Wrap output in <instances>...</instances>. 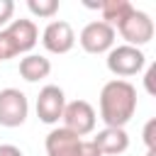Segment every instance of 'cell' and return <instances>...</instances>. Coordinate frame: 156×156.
<instances>
[{"label":"cell","mask_w":156,"mask_h":156,"mask_svg":"<svg viewBox=\"0 0 156 156\" xmlns=\"http://www.w3.org/2000/svg\"><path fill=\"white\" fill-rule=\"evenodd\" d=\"M80 156H102V154L98 151V146H95L90 139H88V141L83 139V144H80Z\"/></svg>","instance_id":"19"},{"label":"cell","mask_w":156,"mask_h":156,"mask_svg":"<svg viewBox=\"0 0 156 156\" xmlns=\"http://www.w3.org/2000/svg\"><path fill=\"white\" fill-rule=\"evenodd\" d=\"M102 156H119L129 149V134L119 127H105L90 139Z\"/></svg>","instance_id":"11"},{"label":"cell","mask_w":156,"mask_h":156,"mask_svg":"<svg viewBox=\"0 0 156 156\" xmlns=\"http://www.w3.org/2000/svg\"><path fill=\"white\" fill-rule=\"evenodd\" d=\"M105 63H107V71H110L112 76H117L119 80H127V78H132V76H136V73L144 71L146 56H144V51L136 49V46L117 44V46H112V49L107 51Z\"/></svg>","instance_id":"2"},{"label":"cell","mask_w":156,"mask_h":156,"mask_svg":"<svg viewBox=\"0 0 156 156\" xmlns=\"http://www.w3.org/2000/svg\"><path fill=\"white\" fill-rule=\"evenodd\" d=\"M115 32H119V37L124 39V44L141 49L144 44H149V41L154 39V20H151L144 10H136V7H134V10L117 24Z\"/></svg>","instance_id":"3"},{"label":"cell","mask_w":156,"mask_h":156,"mask_svg":"<svg viewBox=\"0 0 156 156\" xmlns=\"http://www.w3.org/2000/svg\"><path fill=\"white\" fill-rule=\"evenodd\" d=\"M51 73V61L41 54H24L20 58V76L27 80V83H37V80H44L49 78Z\"/></svg>","instance_id":"12"},{"label":"cell","mask_w":156,"mask_h":156,"mask_svg":"<svg viewBox=\"0 0 156 156\" xmlns=\"http://www.w3.org/2000/svg\"><path fill=\"white\" fill-rule=\"evenodd\" d=\"M17 51H15V44L12 39L7 37L5 29H0V61H7V58H15Z\"/></svg>","instance_id":"15"},{"label":"cell","mask_w":156,"mask_h":156,"mask_svg":"<svg viewBox=\"0 0 156 156\" xmlns=\"http://www.w3.org/2000/svg\"><path fill=\"white\" fill-rule=\"evenodd\" d=\"M134 10V5L129 0H102L100 2V12H102V22L110 24L112 29H117V24Z\"/></svg>","instance_id":"13"},{"label":"cell","mask_w":156,"mask_h":156,"mask_svg":"<svg viewBox=\"0 0 156 156\" xmlns=\"http://www.w3.org/2000/svg\"><path fill=\"white\" fill-rule=\"evenodd\" d=\"M134 112H136V88L129 80L119 78L107 80L100 90V119L105 122V127L124 129V124L134 117Z\"/></svg>","instance_id":"1"},{"label":"cell","mask_w":156,"mask_h":156,"mask_svg":"<svg viewBox=\"0 0 156 156\" xmlns=\"http://www.w3.org/2000/svg\"><path fill=\"white\" fill-rule=\"evenodd\" d=\"M29 115V100L20 88H2L0 90V124L2 127H20Z\"/></svg>","instance_id":"5"},{"label":"cell","mask_w":156,"mask_h":156,"mask_svg":"<svg viewBox=\"0 0 156 156\" xmlns=\"http://www.w3.org/2000/svg\"><path fill=\"white\" fill-rule=\"evenodd\" d=\"M154 78H156V66L151 63V66L146 68V73H144V88H146V93H149V95H156V88H154Z\"/></svg>","instance_id":"18"},{"label":"cell","mask_w":156,"mask_h":156,"mask_svg":"<svg viewBox=\"0 0 156 156\" xmlns=\"http://www.w3.org/2000/svg\"><path fill=\"white\" fill-rule=\"evenodd\" d=\"M41 44L49 54H68L76 46V32L66 20H51L41 32Z\"/></svg>","instance_id":"7"},{"label":"cell","mask_w":156,"mask_h":156,"mask_svg":"<svg viewBox=\"0 0 156 156\" xmlns=\"http://www.w3.org/2000/svg\"><path fill=\"white\" fill-rule=\"evenodd\" d=\"M80 144H83V139L63 127L51 129L44 141L46 156H80Z\"/></svg>","instance_id":"10"},{"label":"cell","mask_w":156,"mask_h":156,"mask_svg":"<svg viewBox=\"0 0 156 156\" xmlns=\"http://www.w3.org/2000/svg\"><path fill=\"white\" fill-rule=\"evenodd\" d=\"M61 127L73 132L76 136H88L95 132V124H98V115L93 110V105L88 100H73V102H66L63 107V115H61Z\"/></svg>","instance_id":"4"},{"label":"cell","mask_w":156,"mask_h":156,"mask_svg":"<svg viewBox=\"0 0 156 156\" xmlns=\"http://www.w3.org/2000/svg\"><path fill=\"white\" fill-rule=\"evenodd\" d=\"M27 7L34 17H41V20H51L56 12H58V0H27Z\"/></svg>","instance_id":"14"},{"label":"cell","mask_w":156,"mask_h":156,"mask_svg":"<svg viewBox=\"0 0 156 156\" xmlns=\"http://www.w3.org/2000/svg\"><path fill=\"white\" fill-rule=\"evenodd\" d=\"M141 136H144L146 151H156V119H149V122L144 124V132H141Z\"/></svg>","instance_id":"16"},{"label":"cell","mask_w":156,"mask_h":156,"mask_svg":"<svg viewBox=\"0 0 156 156\" xmlns=\"http://www.w3.org/2000/svg\"><path fill=\"white\" fill-rule=\"evenodd\" d=\"M0 156H24V154L15 144H0Z\"/></svg>","instance_id":"20"},{"label":"cell","mask_w":156,"mask_h":156,"mask_svg":"<svg viewBox=\"0 0 156 156\" xmlns=\"http://www.w3.org/2000/svg\"><path fill=\"white\" fill-rule=\"evenodd\" d=\"M5 32H7V37L12 39L17 56H20V54H29V51L37 46V41H39V29H37L34 20H24V17L12 20V22L5 27Z\"/></svg>","instance_id":"9"},{"label":"cell","mask_w":156,"mask_h":156,"mask_svg":"<svg viewBox=\"0 0 156 156\" xmlns=\"http://www.w3.org/2000/svg\"><path fill=\"white\" fill-rule=\"evenodd\" d=\"M115 37H117V32L110 24H105L102 20H93L80 29L78 44L88 54H107L115 46Z\"/></svg>","instance_id":"6"},{"label":"cell","mask_w":156,"mask_h":156,"mask_svg":"<svg viewBox=\"0 0 156 156\" xmlns=\"http://www.w3.org/2000/svg\"><path fill=\"white\" fill-rule=\"evenodd\" d=\"M37 117L44 122V124H58L61 115H63V107H66V95L58 85H44L37 95Z\"/></svg>","instance_id":"8"},{"label":"cell","mask_w":156,"mask_h":156,"mask_svg":"<svg viewBox=\"0 0 156 156\" xmlns=\"http://www.w3.org/2000/svg\"><path fill=\"white\" fill-rule=\"evenodd\" d=\"M146 156H156V151H146Z\"/></svg>","instance_id":"21"},{"label":"cell","mask_w":156,"mask_h":156,"mask_svg":"<svg viewBox=\"0 0 156 156\" xmlns=\"http://www.w3.org/2000/svg\"><path fill=\"white\" fill-rule=\"evenodd\" d=\"M12 15H15V2L12 0H0V29H5L10 24Z\"/></svg>","instance_id":"17"}]
</instances>
